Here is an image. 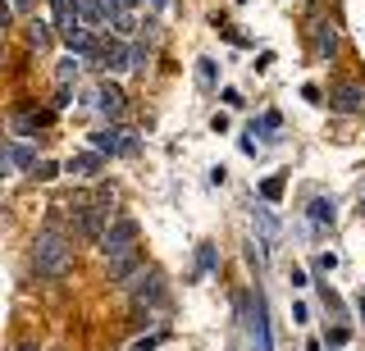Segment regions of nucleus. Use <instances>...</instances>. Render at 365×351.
<instances>
[{
	"mask_svg": "<svg viewBox=\"0 0 365 351\" xmlns=\"http://www.w3.org/2000/svg\"><path fill=\"white\" fill-rule=\"evenodd\" d=\"M78 69H83V64H78V60H64V64H60V87L78 83Z\"/></svg>",
	"mask_w": 365,
	"mask_h": 351,
	"instance_id": "nucleus-21",
	"label": "nucleus"
},
{
	"mask_svg": "<svg viewBox=\"0 0 365 351\" xmlns=\"http://www.w3.org/2000/svg\"><path fill=\"white\" fill-rule=\"evenodd\" d=\"M64 41H68V51L87 55V60H91V55L101 51V37H96L91 28H83V23H68V28H64Z\"/></svg>",
	"mask_w": 365,
	"mask_h": 351,
	"instance_id": "nucleus-9",
	"label": "nucleus"
},
{
	"mask_svg": "<svg viewBox=\"0 0 365 351\" xmlns=\"http://www.w3.org/2000/svg\"><path fill=\"white\" fill-rule=\"evenodd\" d=\"M155 347H160V333H146V337H137L128 351H155Z\"/></svg>",
	"mask_w": 365,
	"mask_h": 351,
	"instance_id": "nucleus-23",
	"label": "nucleus"
},
{
	"mask_svg": "<svg viewBox=\"0 0 365 351\" xmlns=\"http://www.w3.org/2000/svg\"><path fill=\"white\" fill-rule=\"evenodd\" d=\"M91 64H96V69H106V73H123V69H133V51L119 46L114 37H101V51L91 55Z\"/></svg>",
	"mask_w": 365,
	"mask_h": 351,
	"instance_id": "nucleus-6",
	"label": "nucleus"
},
{
	"mask_svg": "<svg viewBox=\"0 0 365 351\" xmlns=\"http://www.w3.org/2000/svg\"><path fill=\"white\" fill-rule=\"evenodd\" d=\"M55 174H60V164H51V160H41L37 169H32V178H37V183H51Z\"/></svg>",
	"mask_w": 365,
	"mask_h": 351,
	"instance_id": "nucleus-22",
	"label": "nucleus"
},
{
	"mask_svg": "<svg viewBox=\"0 0 365 351\" xmlns=\"http://www.w3.org/2000/svg\"><path fill=\"white\" fill-rule=\"evenodd\" d=\"M151 9H165V0H151Z\"/></svg>",
	"mask_w": 365,
	"mask_h": 351,
	"instance_id": "nucleus-31",
	"label": "nucleus"
},
{
	"mask_svg": "<svg viewBox=\"0 0 365 351\" xmlns=\"http://www.w3.org/2000/svg\"><path fill=\"white\" fill-rule=\"evenodd\" d=\"M356 310H361V320H365V292H361V297H356Z\"/></svg>",
	"mask_w": 365,
	"mask_h": 351,
	"instance_id": "nucleus-29",
	"label": "nucleus"
},
{
	"mask_svg": "<svg viewBox=\"0 0 365 351\" xmlns=\"http://www.w3.org/2000/svg\"><path fill=\"white\" fill-rule=\"evenodd\" d=\"M68 269H73V233L46 224L37 233V242H32V278L55 283V278H64Z\"/></svg>",
	"mask_w": 365,
	"mask_h": 351,
	"instance_id": "nucleus-1",
	"label": "nucleus"
},
{
	"mask_svg": "<svg viewBox=\"0 0 365 351\" xmlns=\"http://www.w3.org/2000/svg\"><path fill=\"white\" fill-rule=\"evenodd\" d=\"M128 297H133V310L137 315H151V310H160V305H169L165 274H160V269H142L137 283H128Z\"/></svg>",
	"mask_w": 365,
	"mask_h": 351,
	"instance_id": "nucleus-2",
	"label": "nucleus"
},
{
	"mask_svg": "<svg viewBox=\"0 0 365 351\" xmlns=\"http://www.w3.org/2000/svg\"><path fill=\"white\" fill-rule=\"evenodd\" d=\"M197 83L205 87V92L220 83V69H215V60H197Z\"/></svg>",
	"mask_w": 365,
	"mask_h": 351,
	"instance_id": "nucleus-18",
	"label": "nucleus"
},
{
	"mask_svg": "<svg viewBox=\"0 0 365 351\" xmlns=\"http://www.w3.org/2000/svg\"><path fill=\"white\" fill-rule=\"evenodd\" d=\"M356 210H361V219H365V187H361V206Z\"/></svg>",
	"mask_w": 365,
	"mask_h": 351,
	"instance_id": "nucleus-30",
	"label": "nucleus"
},
{
	"mask_svg": "<svg viewBox=\"0 0 365 351\" xmlns=\"http://www.w3.org/2000/svg\"><path fill=\"white\" fill-rule=\"evenodd\" d=\"M260 197H265V201H279L283 197V178H265V183H260Z\"/></svg>",
	"mask_w": 365,
	"mask_h": 351,
	"instance_id": "nucleus-20",
	"label": "nucleus"
},
{
	"mask_svg": "<svg viewBox=\"0 0 365 351\" xmlns=\"http://www.w3.org/2000/svg\"><path fill=\"white\" fill-rule=\"evenodd\" d=\"M247 310V337H251V351H274L269 347V315H265V297H237Z\"/></svg>",
	"mask_w": 365,
	"mask_h": 351,
	"instance_id": "nucleus-5",
	"label": "nucleus"
},
{
	"mask_svg": "<svg viewBox=\"0 0 365 351\" xmlns=\"http://www.w3.org/2000/svg\"><path fill=\"white\" fill-rule=\"evenodd\" d=\"M96 110H101V115H106V119L114 123V119L123 115V92H119L114 83H101V92H96Z\"/></svg>",
	"mask_w": 365,
	"mask_h": 351,
	"instance_id": "nucleus-13",
	"label": "nucleus"
},
{
	"mask_svg": "<svg viewBox=\"0 0 365 351\" xmlns=\"http://www.w3.org/2000/svg\"><path fill=\"white\" fill-rule=\"evenodd\" d=\"M329 105H334L338 115H365V87L361 83H338L334 92H329Z\"/></svg>",
	"mask_w": 365,
	"mask_h": 351,
	"instance_id": "nucleus-7",
	"label": "nucleus"
},
{
	"mask_svg": "<svg viewBox=\"0 0 365 351\" xmlns=\"http://www.w3.org/2000/svg\"><path fill=\"white\" fill-rule=\"evenodd\" d=\"M28 41H32L37 51H46V46H51V28H46V23H32V28H28Z\"/></svg>",
	"mask_w": 365,
	"mask_h": 351,
	"instance_id": "nucleus-19",
	"label": "nucleus"
},
{
	"mask_svg": "<svg viewBox=\"0 0 365 351\" xmlns=\"http://www.w3.org/2000/svg\"><path fill=\"white\" fill-rule=\"evenodd\" d=\"M41 123H46V115H37V110H23V115H14L9 128H14V137H32V128H41Z\"/></svg>",
	"mask_w": 365,
	"mask_h": 351,
	"instance_id": "nucleus-16",
	"label": "nucleus"
},
{
	"mask_svg": "<svg viewBox=\"0 0 365 351\" xmlns=\"http://www.w3.org/2000/svg\"><path fill=\"white\" fill-rule=\"evenodd\" d=\"M110 206H114V187H101V197L91 201V206L83 210V219H78V237L83 242H96L106 237V219H110Z\"/></svg>",
	"mask_w": 365,
	"mask_h": 351,
	"instance_id": "nucleus-4",
	"label": "nucleus"
},
{
	"mask_svg": "<svg viewBox=\"0 0 365 351\" xmlns=\"http://www.w3.org/2000/svg\"><path fill=\"white\" fill-rule=\"evenodd\" d=\"M64 169H68L73 178H96L101 169H106V155H101V151H83V155H73Z\"/></svg>",
	"mask_w": 365,
	"mask_h": 351,
	"instance_id": "nucleus-12",
	"label": "nucleus"
},
{
	"mask_svg": "<svg viewBox=\"0 0 365 351\" xmlns=\"http://www.w3.org/2000/svg\"><path fill=\"white\" fill-rule=\"evenodd\" d=\"M288 283H292V288H306L311 278H306V269H292V274H288Z\"/></svg>",
	"mask_w": 365,
	"mask_h": 351,
	"instance_id": "nucleus-27",
	"label": "nucleus"
},
{
	"mask_svg": "<svg viewBox=\"0 0 365 351\" xmlns=\"http://www.w3.org/2000/svg\"><path fill=\"white\" fill-rule=\"evenodd\" d=\"M123 146H128V128L123 123H106V128L91 132V151H101V155H123Z\"/></svg>",
	"mask_w": 365,
	"mask_h": 351,
	"instance_id": "nucleus-8",
	"label": "nucleus"
},
{
	"mask_svg": "<svg viewBox=\"0 0 365 351\" xmlns=\"http://www.w3.org/2000/svg\"><path fill=\"white\" fill-rule=\"evenodd\" d=\"M14 351H41V347H37V342H19Z\"/></svg>",
	"mask_w": 365,
	"mask_h": 351,
	"instance_id": "nucleus-28",
	"label": "nucleus"
},
{
	"mask_svg": "<svg viewBox=\"0 0 365 351\" xmlns=\"http://www.w3.org/2000/svg\"><path fill=\"white\" fill-rule=\"evenodd\" d=\"M334 265H338V256H334V251H319V256H315V269H324V274H329Z\"/></svg>",
	"mask_w": 365,
	"mask_h": 351,
	"instance_id": "nucleus-26",
	"label": "nucleus"
},
{
	"mask_svg": "<svg viewBox=\"0 0 365 351\" xmlns=\"http://www.w3.org/2000/svg\"><path fill=\"white\" fill-rule=\"evenodd\" d=\"M334 51H338L334 23H315V55H319V60H334Z\"/></svg>",
	"mask_w": 365,
	"mask_h": 351,
	"instance_id": "nucleus-15",
	"label": "nucleus"
},
{
	"mask_svg": "<svg viewBox=\"0 0 365 351\" xmlns=\"http://www.w3.org/2000/svg\"><path fill=\"white\" fill-rule=\"evenodd\" d=\"M137 237H142V229H137V219H128V214H119V219L106 229V237H101V256L106 260H119L137 251Z\"/></svg>",
	"mask_w": 365,
	"mask_h": 351,
	"instance_id": "nucleus-3",
	"label": "nucleus"
},
{
	"mask_svg": "<svg viewBox=\"0 0 365 351\" xmlns=\"http://www.w3.org/2000/svg\"><path fill=\"white\" fill-rule=\"evenodd\" d=\"M137 274H142V251H128V256L110 260V283H119V288H128Z\"/></svg>",
	"mask_w": 365,
	"mask_h": 351,
	"instance_id": "nucleus-10",
	"label": "nucleus"
},
{
	"mask_svg": "<svg viewBox=\"0 0 365 351\" xmlns=\"http://www.w3.org/2000/svg\"><path fill=\"white\" fill-rule=\"evenodd\" d=\"M133 69H146V46H142V41H133Z\"/></svg>",
	"mask_w": 365,
	"mask_h": 351,
	"instance_id": "nucleus-25",
	"label": "nucleus"
},
{
	"mask_svg": "<svg viewBox=\"0 0 365 351\" xmlns=\"http://www.w3.org/2000/svg\"><path fill=\"white\" fill-rule=\"evenodd\" d=\"M347 337H351V328H347V324H334V328H329V342H334V347H342Z\"/></svg>",
	"mask_w": 365,
	"mask_h": 351,
	"instance_id": "nucleus-24",
	"label": "nucleus"
},
{
	"mask_svg": "<svg viewBox=\"0 0 365 351\" xmlns=\"http://www.w3.org/2000/svg\"><path fill=\"white\" fill-rule=\"evenodd\" d=\"M5 164L9 169H37L41 160H37V146H23L19 137H9L5 142Z\"/></svg>",
	"mask_w": 365,
	"mask_h": 351,
	"instance_id": "nucleus-11",
	"label": "nucleus"
},
{
	"mask_svg": "<svg viewBox=\"0 0 365 351\" xmlns=\"http://www.w3.org/2000/svg\"><path fill=\"white\" fill-rule=\"evenodd\" d=\"M306 214H311L319 229H334V219H338V201H334V197H311Z\"/></svg>",
	"mask_w": 365,
	"mask_h": 351,
	"instance_id": "nucleus-14",
	"label": "nucleus"
},
{
	"mask_svg": "<svg viewBox=\"0 0 365 351\" xmlns=\"http://www.w3.org/2000/svg\"><path fill=\"white\" fill-rule=\"evenodd\" d=\"M210 269H220V251H215V242H201L197 246V278L210 274Z\"/></svg>",
	"mask_w": 365,
	"mask_h": 351,
	"instance_id": "nucleus-17",
	"label": "nucleus"
}]
</instances>
